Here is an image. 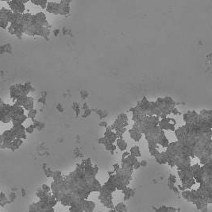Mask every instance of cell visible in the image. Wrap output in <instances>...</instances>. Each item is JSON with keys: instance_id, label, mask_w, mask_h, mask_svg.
<instances>
[{"instance_id": "5", "label": "cell", "mask_w": 212, "mask_h": 212, "mask_svg": "<svg viewBox=\"0 0 212 212\" xmlns=\"http://www.w3.org/2000/svg\"><path fill=\"white\" fill-rule=\"evenodd\" d=\"M122 194L124 195V201L128 200L129 199L130 197H133L135 194V191L134 189L130 188H125L122 190Z\"/></svg>"}, {"instance_id": "4", "label": "cell", "mask_w": 212, "mask_h": 212, "mask_svg": "<svg viewBox=\"0 0 212 212\" xmlns=\"http://www.w3.org/2000/svg\"><path fill=\"white\" fill-rule=\"evenodd\" d=\"M82 199H76L70 206V212H84L82 208Z\"/></svg>"}, {"instance_id": "14", "label": "cell", "mask_w": 212, "mask_h": 212, "mask_svg": "<svg viewBox=\"0 0 212 212\" xmlns=\"http://www.w3.org/2000/svg\"><path fill=\"white\" fill-rule=\"evenodd\" d=\"M146 165H147V162H146L145 160H142V162L140 163V165H141V166H143V167H145V166H146Z\"/></svg>"}, {"instance_id": "3", "label": "cell", "mask_w": 212, "mask_h": 212, "mask_svg": "<svg viewBox=\"0 0 212 212\" xmlns=\"http://www.w3.org/2000/svg\"><path fill=\"white\" fill-rule=\"evenodd\" d=\"M82 208L84 212H93L96 208V203L92 200L84 199L82 202Z\"/></svg>"}, {"instance_id": "10", "label": "cell", "mask_w": 212, "mask_h": 212, "mask_svg": "<svg viewBox=\"0 0 212 212\" xmlns=\"http://www.w3.org/2000/svg\"><path fill=\"white\" fill-rule=\"evenodd\" d=\"M7 197H8L10 204H11V203H13V202L15 200V199H16L17 196H16V194H15V192H11V193H10V195H9V196H7Z\"/></svg>"}, {"instance_id": "11", "label": "cell", "mask_w": 212, "mask_h": 212, "mask_svg": "<svg viewBox=\"0 0 212 212\" xmlns=\"http://www.w3.org/2000/svg\"><path fill=\"white\" fill-rule=\"evenodd\" d=\"M45 175H46V176H48V177H51V176H52V172L50 170V169H45Z\"/></svg>"}, {"instance_id": "12", "label": "cell", "mask_w": 212, "mask_h": 212, "mask_svg": "<svg viewBox=\"0 0 212 212\" xmlns=\"http://www.w3.org/2000/svg\"><path fill=\"white\" fill-rule=\"evenodd\" d=\"M35 115H36V110H34L33 109V110H31L30 111H29V118H31V119H33V118L35 117Z\"/></svg>"}, {"instance_id": "7", "label": "cell", "mask_w": 212, "mask_h": 212, "mask_svg": "<svg viewBox=\"0 0 212 212\" xmlns=\"http://www.w3.org/2000/svg\"><path fill=\"white\" fill-rule=\"evenodd\" d=\"M113 209L116 212H127V207L123 202L119 203L117 205L114 206Z\"/></svg>"}, {"instance_id": "17", "label": "cell", "mask_w": 212, "mask_h": 212, "mask_svg": "<svg viewBox=\"0 0 212 212\" xmlns=\"http://www.w3.org/2000/svg\"><path fill=\"white\" fill-rule=\"evenodd\" d=\"M107 212H116V211H114V209H109L108 210Z\"/></svg>"}, {"instance_id": "16", "label": "cell", "mask_w": 212, "mask_h": 212, "mask_svg": "<svg viewBox=\"0 0 212 212\" xmlns=\"http://www.w3.org/2000/svg\"><path fill=\"white\" fill-rule=\"evenodd\" d=\"M99 126H107V123L106 122H102V123H100Z\"/></svg>"}, {"instance_id": "1", "label": "cell", "mask_w": 212, "mask_h": 212, "mask_svg": "<svg viewBox=\"0 0 212 212\" xmlns=\"http://www.w3.org/2000/svg\"><path fill=\"white\" fill-rule=\"evenodd\" d=\"M100 195L99 196V201L102 203V204L105 207L108 209H113L114 204H113V198L111 195V193L105 191L104 189H100Z\"/></svg>"}, {"instance_id": "13", "label": "cell", "mask_w": 212, "mask_h": 212, "mask_svg": "<svg viewBox=\"0 0 212 212\" xmlns=\"http://www.w3.org/2000/svg\"><path fill=\"white\" fill-rule=\"evenodd\" d=\"M41 212H55V211L53 209V207H49V208H47V209H45V211Z\"/></svg>"}, {"instance_id": "15", "label": "cell", "mask_w": 212, "mask_h": 212, "mask_svg": "<svg viewBox=\"0 0 212 212\" xmlns=\"http://www.w3.org/2000/svg\"><path fill=\"white\" fill-rule=\"evenodd\" d=\"M114 169H115V171H116V170H119V165H114Z\"/></svg>"}, {"instance_id": "19", "label": "cell", "mask_w": 212, "mask_h": 212, "mask_svg": "<svg viewBox=\"0 0 212 212\" xmlns=\"http://www.w3.org/2000/svg\"><path fill=\"white\" fill-rule=\"evenodd\" d=\"M68 212H70V211H68Z\"/></svg>"}, {"instance_id": "18", "label": "cell", "mask_w": 212, "mask_h": 212, "mask_svg": "<svg viewBox=\"0 0 212 212\" xmlns=\"http://www.w3.org/2000/svg\"><path fill=\"white\" fill-rule=\"evenodd\" d=\"M58 32H59V30H55V35H56V36L58 34Z\"/></svg>"}, {"instance_id": "6", "label": "cell", "mask_w": 212, "mask_h": 212, "mask_svg": "<svg viewBox=\"0 0 212 212\" xmlns=\"http://www.w3.org/2000/svg\"><path fill=\"white\" fill-rule=\"evenodd\" d=\"M22 144V140L20 139V138H15L13 140L11 145H10V149L12 151H15L16 149L20 147Z\"/></svg>"}, {"instance_id": "9", "label": "cell", "mask_w": 212, "mask_h": 212, "mask_svg": "<svg viewBox=\"0 0 212 212\" xmlns=\"http://www.w3.org/2000/svg\"><path fill=\"white\" fill-rule=\"evenodd\" d=\"M171 209V206H161L156 211V212H169Z\"/></svg>"}, {"instance_id": "8", "label": "cell", "mask_w": 212, "mask_h": 212, "mask_svg": "<svg viewBox=\"0 0 212 212\" xmlns=\"http://www.w3.org/2000/svg\"><path fill=\"white\" fill-rule=\"evenodd\" d=\"M10 204L9 202L8 197L6 196V194L3 192H0V206L3 207L5 206L6 204Z\"/></svg>"}, {"instance_id": "2", "label": "cell", "mask_w": 212, "mask_h": 212, "mask_svg": "<svg viewBox=\"0 0 212 212\" xmlns=\"http://www.w3.org/2000/svg\"><path fill=\"white\" fill-rule=\"evenodd\" d=\"M8 4L10 6L12 11L15 14H22L25 10L24 7V2L21 1H12L8 2Z\"/></svg>"}]
</instances>
